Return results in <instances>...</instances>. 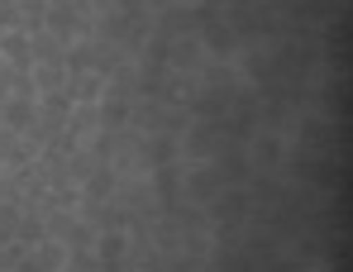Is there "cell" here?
<instances>
[{
  "label": "cell",
  "mask_w": 353,
  "mask_h": 272,
  "mask_svg": "<svg viewBox=\"0 0 353 272\" xmlns=\"http://www.w3.org/2000/svg\"><path fill=\"white\" fill-rule=\"evenodd\" d=\"M0 62L5 67H14V72H29L39 57H34V34H24V29H5L0 34Z\"/></svg>",
  "instance_id": "1"
},
{
  "label": "cell",
  "mask_w": 353,
  "mask_h": 272,
  "mask_svg": "<svg viewBox=\"0 0 353 272\" xmlns=\"http://www.w3.org/2000/svg\"><path fill=\"white\" fill-rule=\"evenodd\" d=\"M34 119H39V101H19V96H5L0 101V124L10 134H29Z\"/></svg>",
  "instance_id": "2"
},
{
  "label": "cell",
  "mask_w": 353,
  "mask_h": 272,
  "mask_svg": "<svg viewBox=\"0 0 353 272\" xmlns=\"http://www.w3.org/2000/svg\"><path fill=\"white\" fill-rule=\"evenodd\" d=\"M124 253H129V234L124 229H105L96 239V263H101V272H119Z\"/></svg>",
  "instance_id": "3"
},
{
  "label": "cell",
  "mask_w": 353,
  "mask_h": 272,
  "mask_svg": "<svg viewBox=\"0 0 353 272\" xmlns=\"http://www.w3.org/2000/svg\"><path fill=\"white\" fill-rule=\"evenodd\" d=\"M29 253H34V263H39L43 272H62L67 263H72V253H67V244H62V239H53V234H48L43 244H34Z\"/></svg>",
  "instance_id": "4"
},
{
  "label": "cell",
  "mask_w": 353,
  "mask_h": 272,
  "mask_svg": "<svg viewBox=\"0 0 353 272\" xmlns=\"http://www.w3.org/2000/svg\"><path fill=\"white\" fill-rule=\"evenodd\" d=\"M14 239H19L24 249L43 244V239H48V220H43V215H19V220H14Z\"/></svg>",
  "instance_id": "5"
},
{
  "label": "cell",
  "mask_w": 353,
  "mask_h": 272,
  "mask_svg": "<svg viewBox=\"0 0 353 272\" xmlns=\"http://www.w3.org/2000/svg\"><path fill=\"white\" fill-rule=\"evenodd\" d=\"M101 96H105V77H101V72H91V77H81V81H77L72 106H96Z\"/></svg>",
  "instance_id": "6"
},
{
  "label": "cell",
  "mask_w": 353,
  "mask_h": 272,
  "mask_svg": "<svg viewBox=\"0 0 353 272\" xmlns=\"http://www.w3.org/2000/svg\"><path fill=\"white\" fill-rule=\"evenodd\" d=\"M96 106H101V124H105V129H119V124L129 119L124 101H96Z\"/></svg>",
  "instance_id": "7"
},
{
  "label": "cell",
  "mask_w": 353,
  "mask_h": 272,
  "mask_svg": "<svg viewBox=\"0 0 353 272\" xmlns=\"http://www.w3.org/2000/svg\"><path fill=\"white\" fill-rule=\"evenodd\" d=\"M10 272H43V268L34 263V253H24V258H19V263H14V268H10Z\"/></svg>",
  "instance_id": "8"
},
{
  "label": "cell",
  "mask_w": 353,
  "mask_h": 272,
  "mask_svg": "<svg viewBox=\"0 0 353 272\" xmlns=\"http://www.w3.org/2000/svg\"><path fill=\"white\" fill-rule=\"evenodd\" d=\"M258 158L263 163H277V144H258Z\"/></svg>",
  "instance_id": "9"
},
{
  "label": "cell",
  "mask_w": 353,
  "mask_h": 272,
  "mask_svg": "<svg viewBox=\"0 0 353 272\" xmlns=\"http://www.w3.org/2000/svg\"><path fill=\"white\" fill-rule=\"evenodd\" d=\"M72 72H86V48H72Z\"/></svg>",
  "instance_id": "10"
},
{
  "label": "cell",
  "mask_w": 353,
  "mask_h": 272,
  "mask_svg": "<svg viewBox=\"0 0 353 272\" xmlns=\"http://www.w3.org/2000/svg\"><path fill=\"white\" fill-rule=\"evenodd\" d=\"M0 272H10V268H5V263H0Z\"/></svg>",
  "instance_id": "11"
},
{
  "label": "cell",
  "mask_w": 353,
  "mask_h": 272,
  "mask_svg": "<svg viewBox=\"0 0 353 272\" xmlns=\"http://www.w3.org/2000/svg\"><path fill=\"white\" fill-rule=\"evenodd\" d=\"M0 129H5V124H0Z\"/></svg>",
  "instance_id": "12"
}]
</instances>
